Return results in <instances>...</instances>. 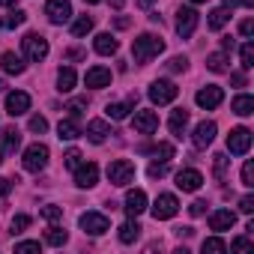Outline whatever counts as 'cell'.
Wrapping results in <instances>:
<instances>
[{
	"label": "cell",
	"instance_id": "f546056e",
	"mask_svg": "<svg viewBox=\"0 0 254 254\" xmlns=\"http://www.w3.org/2000/svg\"><path fill=\"white\" fill-rule=\"evenodd\" d=\"M66 239H69V233H66L60 224H51V227H48V233H45V242H48V245H54V248L66 245Z\"/></svg>",
	"mask_w": 254,
	"mask_h": 254
},
{
	"label": "cell",
	"instance_id": "cb8c5ba5",
	"mask_svg": "<svg viewBox=\"0 0 254 254\" xmlns=\"http://www.w3.org/2000/svg\"><path fill=\"white\" fill-rule=\"evenodd\" d=\"M93 48H96V54H102V57H111V54H117L120 42H117L111 33H99V36H96V42H93Z\"/></svg>",
	"mask_w": 254,
	"mask_h": 254
},
{
	"label": "cell",
	"instance_id": "74e56055",
	"mask_svg": "<svg viewBox=\"0 0 254 254\" xmlns=\"http://www.w3.org/2000/svg\"><path fill=\"white\" fill-rule=\"evenodd\" d=\"M81 162H84V156H81V150H69V153L63 156V165H66L69 171H75V168H78Z\"/></svg>",
	"mask_w": 254,
	"mask_h": 254
},
{
	"label": "cell",
	"instance_id": "4316f807",
	"mask_svg": "<svg viewBox=\"0 0 254 254\" xmlns=\"http://www.w3.org/2000/svg\"><path fill=\"white\" fill-rule=\"evenodd\" d=\"M138 236H141V224H138L135 218H129L126 224H120V242H123V245H132Z\"/></svg>",
	"mask_w": 254,
	"mask_h": 254
},
{
	"label": "cell",
	"instance_id": "2e32d148",
	"mask_svg": "<svg viewBox=\"0 0 254 254\" xmlns=\"http://www.w3.org/2000/svg\"><path fill=\"white\" fill-rule=\"evenodd\" d=\"M27 111H30V96H27V93H21V90L6 93V114H9V117H21V114H27Z\"/></svg>",
	"mask_w": 254,
	"mask_h": 254
},
{
	"label": "cell",
	"instance_id": "9f6ffc18",
	"mask_svg": "<svg viewBox=\"0 0 254 254\" xmlns=\"http://www.w3.org/2000/svg\"><path fill=\"white\" fill-rule=\"evenodd\" d=\"M153 3H156V0H138V6H141V9H150Z\"/></svg>",
	"mask_w": 254,
	"mask_h": 254
},
{
	"label": "cell",
	"instance_id": "e7e4bbea",
	"mask_svg": "<svg viewBox=\"0 0 254 254\" xmlns=\"http://www.w3.org/2000/svg\"><path fill=\"white\" fill-rule=\"evenodd\" d=\"M0 165H3V147H0Z\"/></svg>",
	"mask_w": 254,
	"mask_h": 254
},
{
	"label": "cell",
	"instance_id": "e575fe53",
	"mask_svg": "<svg viewBox=\"0 0 254 254\" xmlns=\"http://www.w3.org/2000/svg\"><path fill=\"white\" fill-rule=\"evenodd\" d=\"M203 254H224L227 251V242L224 239H218V236H209V239H203Z\"/></svg>",
	"mask_w": 254,
	"mask_h": 254
},
{
	"label": "cell",
	"instance_id": "7402d4cb",
	"mask_svg": "<svg viewBox=\"0 0 254 254\" xmlns=\"http://www.w3.org/2000/svg\"><path fill=\"white\" fill-rule=\"evenodd\" d=\"M81 123L75 120V117H66V120H60V126H57V135H60V141H75V138H81Z\"/></svg>",
	"mask_w": 254,
	"mask_h": 254
},
{
	"label": "cell",
	"instance_id": "8992f818",
	"mask_svg": "<svg viewBox=\"0 0 254 254\" xmlns=\"http://www.w3.org/2000/svg\"><path fill=\"white\" fill-rule=\"evenodd\" d=\"M150 212H153L156 221H168V218H174V215L180 212V200H177L174 194H159V197L153 200Z\"/></svg>",
	"mask_w": 254,
	"mask_h": 254
},
{
	"label": "cell",
	"instance_id": "30bf717a",
	"mask_svg": "<svg viewBox=\"0 0 254 254\" xmlns=\"http://www.w3.org/2000/svg\"><path fill=\"white\" fill-rule=\"evenodd\" d=\"M197 21H200V15H197L191 6H183V9L177 12V33H180V39H189V36L197 30Z\"/></svg>",
	"mask_w": 254,
	"mask_h": 254
},
{
	"label": "cell",
	"instance_id": "e0dca14e",
	"mask_svg": "<svg viewBox=\"0 0 254 254\" xmlns=\"http://www.w3.org/2000/svg\"><path fill=\"white\" fill-rule=\"evenodd\" d=\"M200 186H203V174H200V171L183 168V171L177 174V189H183V191H197Z\"/></svg>",
	"mask_w": 254,
	"mask_h": 254
},
{
	"label": "cell",
	"instance_id": "52a82bcc",
	"mask_svg": "<svg viewBox=\"0 0 254 254\" xmlns=\"http://www.w3.org/2000/svg\"><path fill=\"white\" fill-rule=\"evenodd\" d=\"M78 224H81V230L90 233V236H102L105 230H111V221H108L105 212H84V215L78 218Z\"/></svg>",
	"mask_w": 254,
	"mask_h": 254
},
{
	"label": "cell",
	"instance_id": "bcb514c9",
	"mask_svg": "<svg viewBox=\"0 0 254 254\" xmlns=\"http://www.w3.org/2000/svg\"><path fill=\"white\" fill-rule=\"evenodd\" d=\"M147 174H150L153 180H159V177H165V174H168V162H153Z\"/></svg>",
	"mask_w": 254,
	"mask_h": 254
},
{
	"label": "cell",
	"instance_id": "94428289",
	"mask_svg": "<svg viewBox=\"0 0 254 254\" xmlns=\"http://www.w3.org/2000/svg\"><path fill=\"white\" fill-rule=\"evenodd\" d=\"M3 90H6V81H3V78H0V93H3Z\"/></svg>",
	"mask_w": 254,
	"mask_h": 254
},
{
	"label": "cell",
	"instance_id": "db71d44e",
	"mask_svg": "<svg viewBox=\"0 0 254 254\" xmlns=\"http://www.w3.org/2000/svg\"><path fill=\"white\" fill-rule=\"evenodd\" d=\"M233 48H236V42H233L230 36H224V39H221V51H233Z\"/></svg>",
	"mask_w": 254,
	"mask_h": 254
},
{
	"label": "cell",
	"instance_id": "7bdbcfd3",
	"mask_svg": "<svg viewBox=\"0 0 254 254\" xmlns=\"http://www.w3.org/2000/svg\"><path fill=\"white\" fill-rule=\"evenodd\" d=\"M84 105H87V99H75V102H69V117H75V120H81V114H84Z\"/></svg>",
	"mask_w": 254,
	"mask_h": 254
},
{
	"label": "cell",
	"instance_id": "f5cc1de1",
	"mask_svg": "<svg viewBox=\"0 0 254 254\" xmlns=\"http://www.w3.org/2000/svg\"><path fill=\"white\" fill-rule=\"evenodd\" d=\"M239 33H242V36H251V33H254V21H251V18H245V21L239 24Z\"/></svg>",
	"mask_w": 254,
	"mask_h": 254
},
{
	"label": "cell",
	"instance_id": "681fc988",
	"mask_svg": "<svg viewBox=\"0 0 254 254\" xmlns=\"http://www.w3.org/2000/svg\"><path fill=\"white\" fill-rule=\"evenodd\" d=\"M239 212H245V215L254 212V197H251V194H245V197L239 200Z\"/></svg>",
	"mask_w": 254,
	"mask_h": 254
},
{
	"label": "cell",
	"instance_id": "ab89813d",
	"mask_svg": "<svg viewBox=\"0 0 254 254\" xmlns=\"http://www.w3.org/2000/svg\"><path fill=\"white\" fill-rule=\"evenodd\" d=\"M30 132L45 135V132H48V120H45V117H39V114H36V117H30Z\"/></svg>",
	"mask_w": 254,
	"mask_h": 254
},
{
	"label": "cell",
	"instance_id": "3957f363",
	"mask_svg": "<svg viewBox=\"0 0 254 254\" xmlns=\"http://www.w3.org/2000/svg\"><path fill=\"white\" fill-rule=\"evenodd\" d=\"M48 156H51V150L45 147V144H30L27 150H24V171H30V174H39V171H45L48 168Z\"/></svg>",
	"mask_w": 254,
	"mask_h": 254
},
{
	"label": "cell",
	"instance_id": "c3c4849f",
	"mask_svg": "<svg viewBox=\"0 0 254 254\" xmlns=\"http://www.w3.org/2000/svg\"><path fill=\"white\" fill-rule=\"evenodd\" d=\"M15 251H18V254H30V251H39V242H33V239H27V242H18V245H15Z\"/></svg>",
	"mask_w": 254,
	"mask_h": 254
},
{
	"label": "cell",
	"instance_id": "7c38bea8",
	"mask_svg": "<svg viewBox=\"0 0 254 254\" xmlns=\"http://www.w3.org/2000/svg\"><path fill=\"white\" fill-rule=\"evenodd\" d=\"M194 102H197L200 108L212 111V108H218V105L224 102V90H221V87H215V84H206V87H200V90H197Z\"/></svg>",
	"mask_w": 254,
	"mask_h": 254
},
{
	"label": "cell",
	"instance_id": "277c9868",
	"mask_svg": "<svg viewBox=\"0 0 254 254\" xmlns=\"http://www.w3.org/2000/svg\"><path fill=\"white\" fill-rule=\"evenodd\" d=\"M177 84L174 81H168V78H159V81H153L150 84V90H147V96H150V102L153 105H171L174 99H177Z\"/></svg>",
	"mask_w": 254,
	"mask_h": 254
},
{
	"label": "cell",
	"instance_id": "1f68e13d",
	"mask_svg": "<svg viewBox=\"0 0 254 254\" xmlns=\"http://www.w3.org/2000/svg\"><path fill=\"white\" fill-rule=\"evenodd\" d=\"M206 69L209 72H227V51H215L206 57Z\"/></svg>",
	"mask_w": 254,
	"mask_h": 254
},
{
	"label": "cell",
	"instance_id": "f35d334b",
	"mask_svg": "<svg viewBox=\"0 0 254 254\" xmlns=\"http://www.w3.org/2000/svg\"><path fill=\"white\" fill-rule=\"evenodd\" d=\"M42 218L54 224V221H60V218H63V209H60V206H54V203H48V206H42Z\"/></svg>",
	"mask_w": 254,
	"mask_h": 254
},
{
	"label": "cell",
	"instance_id": "be15d7a7",
	"mask_svg": "<svg viewBox=\"0 0 254 254\" xmlns=\"http://www.w3.org/2000/svg\"><path fill=\"white\" fill-rule=\"evenodd\" d=\"M84 3H102V0H84Z\"/></svg>",
	"mask_w": 254,
	"mask_h": 254
},
{
	"label": "cell",
	"instance_id": "f907efd6",
	"mask_svg": "<svg viewBox=\"0 0 254 254\" xmlns=\"http://www.w3.org/2000/svg\"><path fill=\"white\" fill-rule=\"evenodd\" d=\"M189 212H191V215H203V212H206V200H194V203L189 206Z\"/></svg>",
	"mask_w": 254,
	"mask_h": 254
},
{
	"label": "cell",
	"instance_id": "60d3db41",
	"mask_svg": "<svg viewBox=\"0 0 254 254\" xmlns=\"http://www.w3.org/2000/svg\"><path fill=\"white\" fill-rule=\"evenodd\" d=\"M153 153H156L159 162H171V159H174V144H159Z\"/></svg>",
	"mask_w": 254,
	"mask_h": 254
},
{
	"label": "cell",
	"instance_id": "836d02e7",
	"mask_svg": "<svg viewBox=\"0 0 254 254\" xmlns=\"http://www.w3.org/2000/svg\"><path fill=\"white\" fill-rule=\"evenodd\" d=\"M93 24H96V21H93L90 15H81V18H75V24H72V36H78V39H81V36H87V33L93 30Z\"/></svg>",
	"mask_w": 254,
	"mask_h": 254
},
{
	"label": "cell",
	"instance_id": "03108f58",
	"mask_svg": "<svg viewBox=\"0 0 254 254\" xmlns=\"http://www.w3.org/2000/svg\"><path fill=\"white\" fill-rule=\"evenodd\" d=\"M191 3H206V0H191Z\"/></svg>",
	"mask_w": 254,
	"mask_h": 254
},
{
	"label": "cell",
	"instance_id": "83f0119b",
	"mask_svg": "<svg viewBox=\"0 0 254 254\" xmlns=\"http://www.w3.org/2000/svg\"><path fill=\"white\" fill-rule=\"evenodd\" d=\"M233 114H239V117H251L254 114V96H248V93H239L236 99H233Z\"/></svg>",
	"mask_w": 254,
	"mask_h": 254
},
{
	"label": "cell",
	"instance_id": "ee69618b",
	"mask_svg": "<svg viewBox=\"0 0 254 254\" xmlns=\"http://www.w3.org/2000/svg\"><path fill=\"white\" fill-rule=\"evenodd\" d=\"M242 186H254V162H245L242 165Z\"/></svg>",
	"mask_w": 254,
	"mask_h": 254
},
{
	"label": "cell",
	"instance_id": "5bb4252c",
	"mask_svg": "<svg viewBox=\"0 0 254 254\" xmlns=\"http://www.w3.org/2000/svg\"><path fill=\"white\" fill-rule=\"evenodd\" d=\"M132 126H135V132H141V135H153L159 129V114L156 111H135Z\"/></svg>",
	"mask_w": 254,
	"mask_h": 254
},
{
	"label": "cell",
	"instance_id": "816d5d0a",
	"mask_svg": "<svg viewBox=\"0 0 254 254\" xmlns=\"http://www.w3.org/2000/svg\"><path fill=\"white\" fill-rule=\"evenodd\" d=\"M12 191V180H6V177H0V197H6Z\"/></svg>",
	"mask_w": 254,
	"mask_h": 254
},
{
	"label": "cell",
	"instance_id": "44dd1931",
	"mask_svg": "<svg viewBox=\"0 0 254 254\" xmlns=\"http://www.w3.org/2000/svg\"><path fill=\"white\" fill-rule=\"evenodd\" d=\"M233 224H236V212H230V209H215V212L209 215V227L218 230V233H221V230H230Z\"/></svg>",
	"mask_w": 254,
	"mask_h": 254
},
{
	"label": "cell",
	"instance_id": "9c48e42d",
	"mask_svg": "<svg viewBox=\"0 0 254 254\" xmlns=\"http://www.w3.org/2000/svg\"><path fill=\"white\" fill-rule=\"evenodd\" d=\"M45 15H48L51 24H66L72 18V0H48Z\"/></svg>",
	"mask_w": 254,
	"mask_h": 254
},
{
	"label": "cell",
	"instance_id": "6125c7cd",
	"mask_svg": "<svg viewBox=\"0 0 254 254\" xmlns=\"http://www.w3.org/2000/svg\"><path fill=\"white\" fill-rule=\"evenodd\" d=\"M224 6H236V0H224Z\"/></svg>",
	"mask_w": 254,
	"mask_h": 254
},
{
	"label": "cell",
	"instance_id": "d590c367",
	"mask_svg": "<svg viewBox=\"0 0 254 254\" xmlns=\"http://www.w3.org/2000/svg\"><path fill=\"white\" fill-rule=\"evenodd\" d=\"M239 63H242V69H251L254 66V45L251 42H245L239 48Z\"/></svg>",
	"mask_w": 254,
	"mask_h": 254
},
{
	"label": "cell",
	"instance_id": "ba28073f",
	"mask_svg": "<svg viewBox=\"0 0 254 254\" xmlns=\"http://www.w3.org/2000/svg\"><path fill=\"white\" fill-rule=\"evenodd\" d=\"M248 150H251V132L245 129V126H239V129H233V132L227 135V153L245 156Z\"/></svg>",
	"mask_w": 254,
	"mask_h": 254
},
{
	"label": "cell",
	"instance_id": "8fae6325",
	"mask_svg": "<svg viewBox=\"0 0 254 254\" xmlns=\"http://www.w3.org/2000/svg\"><path fill=\"white\" fill-rule=\"evenodd\" d=\"M215 132H218V126L212 123V120H203V123H197L194 126V135H191V144L197 147V150H206L212 141H215Z\"/></svg>",
	"mask_w": 254,
	"mask_h": 254
},
{
	"label": "cell",
	"instance_id": "d6a6232c",
	"mask_svg": "<svg viewBox=\"0 0 254 254\" xmlns=\"http://www.w3.org/2000/svg\"><path fill=\"white\" fill-rule=\"evenodd\" d=\"M27 21V15L21 12V9H12L9 15H3V18H0V27H6V30H15V27H21Z\"/></svg>",
	"mask_w": 254,
	"mask_h": 254
},
{
	"label": "cell",
	"instance_id": "680465c9",
	"mask_svg": "<svg viewBox=\"0 0 254 254\" xmlns=\"http://www.w3.org/2000/svg\"><path fill=\"white\" fill-rule=\"evenodd\" d=\"M0 6H15V0H0Z\"/></svg>",
	"mask_w": 254,
	"mask_h": 254
},
{
	"label": "cell",
	"instance_id": "4fadbf2b",
	"mask_svg": "<svg viewBox=\"0 0 254 254\" xmlns=\"http://www.w3.org/2000/svg\"><path fill=\"white\" fill-rule=\"evenodd\" d=\"M123 209H126L129 218H138L147 209V194L141 189H129V191H126V200H123Z\"/></svg>",
	"mask_w": 254,
	"mask_h": 254
},
{
	"label": "cell",
	"instance_id": "6f0895ef",
	"mask_svg": "<svg viewBox=\"0 0 254 254\" xmlns=\"http://www.w3.org/2000/svg\"><path fill=\"white\" fill-rule=\"evenodd\" d=\"M123 3H126V0H111V6H114V9H120Z\"/></svg>",
	"mask_w": 254,
	"mask_h": 254
},
{
	"label": "cell",
	"instance_id": "91938a15",
	"mask_svg": "<svg viewBox=\"0 0 254 254\" xmlns=\"http://www.w3.org/2000/svg\"><path fill=\"white\" fill-rule=\"evenodd\" d=\"M236 3H242V6H254V0H236Z\"/></svg>",
	"mask_w": 254,
	"mask_h": 254
},
{
	"label": "cell",
	"instance_id": "d6986e66",
	"mask_svg": "<svg viewBox=\"0 0 254 254\" xmlns=\"http://www.w3.org/2000/svg\"><path fill=\"white\" fill-rule=\"evenodd\" d=\"M81 135H87L90 144H105V138L111 135V126H108L105 120H90V123H87V129H84Z\"/></svg>",
	"mask_w": 254,
	"mask_h": 254
},
{
	"label": "cell",
	"instance_id": "d4e9b609",
	"mask_svg": "<svg viewBox=\"0 0 254 254\" xmlns=\"http://www.w3.org/2000/svg\"><path fill=\"white\" fill-rule=\"evenodd\" d=\"M135 102H138V96H129V102H111L105 111H108L111 120H126V117H129V111L135 108Z\"/></svg>",
	"mask_w": 254,
	"mask_h": 254
},
{
	"label": "cell",
	"instance_id": "11a10c76",
	"mask_svg": "<svg viewBox=\"0 0 254 254\" xmlns=\"http://www.w3.org/2000/svg\"><path fill=\"white\" fill-rule=\"evenodd\" d=\"M230 81H233L236 87H245V75H242V72H233V75H230Z\"/></svg>",
	"mask_w": 254,
	"mask_h": 254
},
{
	"label": "cell",
	"instance_id": "6da1fadb",
	"mask_svg": "<svg viewBox=\"0 0 254 254\" xmlns=\"http://www.w3.org/2000/svg\"><path fill=\"white\" fill-rule=\"evenodd\" d=\"M165 51V39L162 36H156V33H141L135 42H132V57H135V63L138 66H144V63H150L153 57H159Z\"/></svg>",
	"mask_w": 254,
	"mask_h": 254
},
{
	"label": "cell",
	"instance_id": "5b68a950",
	"mask_svg": "<svg viewBox=\"0 0 254 254\" xmlns=\"http://www.w3.org/2000/svg\"><path fill=\"white\" fill-rule=\"evenodd\" d=\"M108 180H111V186H129V183L135 180V165H132L129 159L111 162V165H108Z\"/></svg>",
	"mask_w": 254,
	"mask_h": 254
},
{
	"label": "cell",
	"instance_id": "f6af8a7d",
	"mask_svg": "<svg viewBox=\"0 0 254 254\" xmlns=\"http://www.w3.org/2000/svg\"><path fill=\"white\" fill-rule=\"evenodd\" d=\"M168 69H171V72H186V69H189V60H186V57H171V60H168Z\"/></svg>",
	"mask_w": 254,
	"mask_h": 254
},
{
	"label": "cell",
	"instance_id": "ffe728a7",
	"mask_svg": "<svg viewBox=\"0 0 254 254\" xmlns=\"http://www.w3.org/2000/svg\"><path fill=\"white\" fill-rule=\"evenodd\" d=\"M0 69H3L6 75H21V72L27 69V63H24V57H21V54L6 51L3 57H0Z\"/></svg>",
	"mask_w": 254,
	"mask_h": 254
},
{
	"label": "cell",
	"instance_id": "7a4b0ae2",
	"mask_svg": "<svg viewBox=\"0 0 254 254\" xmlns=\"http://www.w3.org/2000/svg\"><path fill=\"white\" fill-rule=\"evenodd\" d=\"M21 57L30 60V63L45 60V57H48V39H45L42 33H27V36L21 39Z\"/></svg>",
	"mask_w": 254,
	"mask_h": 254
},
{
	"label": "cell",
	"instance_id": "b9f144b4",
	"mask_svg": "<svg viewBox=\"0 0 254 254\" xmlns=\"http://www.w3.org/2000/svg\"><path fill=\"white\" fill-rule=\"evenodd\" d=\"M212 159H215V177L224 180V174H227V162H230V159H227L224 153H218V156H212Z\"/></svg>",
	"mask_w": 254,
	"mask_h": 254
},
{
	"label": "cell",
	"instance_id": "484cf974",
	"mask_svg": "<svg viewBox=\"0 0 254 254\" xmlns=\"http://www.w3.org/2000/svg\"><path fill=\"white\" fill-rule=\"evenodd\" d=\"M75 81H78V75H75L72 66H63V69L57 72V90H60V93H72V90H75Z\"/></svg>",
	"mask_w": 254,
	"mask_h": 254
},
{
	"label": "cell",
	"instance_id": "7dc6e473",
	"mask_svg": "<svg viewBox=\"0 0 254 254\" xmlns=\"http://www.w3.org/2000/svg\"><path fill=\"white\" fill-rule=\"evenodd\" d=\"M233 251H251L254 248V242L248 239V236H239V239H233V245H230Z\"/></svg>",
	"mask_w": 254,
	"mask_h": 254
},
{
	"label": "cell",
	"instance_id": "4dcf8cb0",
	"mask_svg": "<svg viewBox=\"0 0 254 254\" xmlns=\"http://www.w3.org/2000/svg\"><path fill=\"white\" fill-rule=\"evenodd\" d=\"M3 153H15L18 147H21V135H18V129H3Z\"/></svg>",
	"mask_w": 254,
	"mask_h": 254
},
{
	"label": "cell",
	"instance_id": "f1b7e54d",
	"mask_svg": "<svg viewBox=\"0 0 254 254\" xmlns=\"http://www.w3.org/2000/svg\"><path fill=\"white\" fill-rule=\"evenodd\" d=\"M227 21H230V9H227V6H218V9H212V12H209L206 27H209V30H221Z\"/></svg>",
	"mask_w": 254,
	"mask_h": 254
},
{
	"label": "cell",
	"instance_id": "603a6c76",
	"mask_svg": "<svg viewBox=\"0 0 254 254\" xmlns=\"http://www.w3.org/2000/svg\"><path fill=\"white\" fill-rule=\"evenodd\" d=\"M168 126H171V135H174V138H183L186 129H189V111H186V108H177V111L171 114Z\"/></svg>",
	"mask_w": 254,
	"mask_h": 254
},
{
	"label": "cell",
	"instance_id": "8d00e7d4",
	"mask_svg": "<svg viewBox=\"0 0 254 254\" xmlns=\"http://www.w3.org/2000/svg\"><path fill=\"white\" fill-rule=\"evenodd\" d=\"M27 227H30V215H24V212H18V215L12 218V224H9L12 233H24Z\"/></svg>",
	"mask_w": 254,
	"mask_h": 254
},
{
	"label": "cell",
	"instance_id": "9a60e30c",
	"mask_svg": "<svg viewBox=\"0 0 254 254\" xmlns=\"http://www.w3.org/2000/svg\"><path fill=\"white\" fill-rule=\"evenodd\" d=\"M96 183H99V168H96L93 162H87V165L81 162V165L75 168V186H78V189H93Z\"/></svg>",
	"mask_w": 254,
	"mask_h": 254
},
{
	"label": "cell",
	"instance_id": "ac0fdd59",
	"mask_svg": "<svg viewBox=\"0 0 254 254\" xmlns=\"http://www.w3.org/2000/svg\"><path fill=\"white\" fill-rule=\"evenodd\" d=\"M84 84H87L90 90L111 87V69H105V66H93V69H87V75H84Z\"/></svg>",
	"mask_w": 254,
	"mask_h": 254
}]
</instances>
